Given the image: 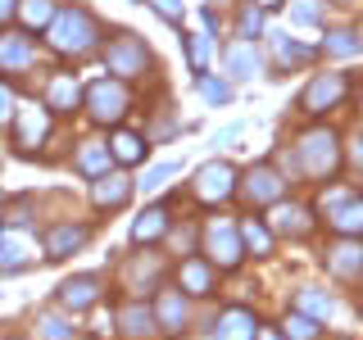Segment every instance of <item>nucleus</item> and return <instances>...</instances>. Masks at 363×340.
I'll list each match as a JSON object with an SVG mask.
<instances>
[{"label":"nucleus","mask_w":363,"mask_h":340,"mask_svg":"<svg viewBox=\"0 0 363 340\" xmlns=\"http://www.w3.org/2000/svg\"><path fill=\"white\" fill-rule=\"evenodd\" d=\"M100 37H105V32H100L96 14L82 9V5H60V9H55V18L45 23V41H50L60 55H73V60L91 55L100 45Z\"/></svg>","instance_id":"nucleus-1"},{"label":"nucleus","mask_w":363,"mask_h":340,"mask_svg":"<svg viewBox=\"0 0 363 340\" xmlns=\"http://www.w3.org/2000/svg\"><path fill=\"white\" fill-rule=\"evenodd\" d=\"M295 154H300V168L309 173L313 181H327L340 168V141L332 128H313L300 136V145H295Z\"/></svg>","instance_id":"nucleus-2"},{"label":"nucleus","mask_w":363,"mask_h":340,"mask_svg":"<svg viewBox=\"0 0 363 340\" xmlns=\"http://www.w3.org/2000/svg\"><path fill=\"white\" fill-rule=\"evenodd\" d=\"M204 254H209V264L227 272V268H236L245 259V245H241V227H232V222H209L204 227Z\"/></svg>","instance_id":"nucleus-3"},{"label":"nucleus","mask_w":363,"mask_h":340,"mask_svg":"<svg viewBox=\"0 0 363 340\" xmlns=\"http://www.w3.org/2000/svg\"><path fill=\"white\" fill-rule=\"evenodd\" d=\"M105 64H109V73L118 77V82H128V77L145 73V64H150V50H145L141 37H132V32H118V37L109 41V50H105Z\"/></svg>","instance_id":"nucleus-4"},{"label":"nucleus","mask_w":363,"mask_h":340,"mask_svg":"<svg viewBox=\"0 0 363 340\" xmlns=\"http://www.w3.org/2000/svg\"><path fill=\"white\" fill-rule=\"evenodd\" d=\"M350 96V73H318L300 91V113H327Z\"/></svg>","instance_id":"nucleus-5"},{"label":"nucleus","mask_w":363,"mask_h":340,"mask_svg":"<svg viewBox=\"0 0 363 340\" xmlns=\"http://www.w3.org/2000/svg\"><path fill=\"white\" fill-rule=\"evenodd\" d=\"M132 96H128V82H118V77H105V82H96L86 91V109L96 123H118L123 113H128Z\"/></svg>","instance_id":"nucleus-6"},{"label":"nucleus","mask_w":363,"mask_h":340,"mask_svg":"<svg viewBox=\"0 0 363 340\" xmlns=\"http://www.w3.org/2000/svg\"><path fill=\"white\" fill-rule=\"evenodd\" d=\"M191 191H196V200L204 204H223L236 196V168L227 164V159H213V164H204L196 181H191Z\"/></svg>","instance_id":"nucleus-7"},{"label":"nucleus","mask_w":363,"mask_h":340,"mask_svg":"<svg viewBox=\"0 0 363 340\" xmlns=\"http://www.w3.org/2000/svg\"><path fill=\"white\" fill-rule=\"evenodd\" d=\"M323 213H327V227L340 232V236L363 232V200L354 191H332V196H323Z\"/></svg>","instance_id":"nucleus-8"},{"label":"nucleus","mask_w":363,"mask_h":340,"mask_svg":"<svg viewBox=\"0 0 363 340\" xmlns=\"http://www.w3.org/2000/svg\"><path fill=\"white\" fill-rule=\"evenodd\" d=\"M241 191H245L250 204H277L281 191H286V181H281V173L272 164H255L245 173V181H241Z\"/></svg>","instance_id":"nucleus-9"},{"label":"nucleus","mask_w":363,"mask_h":340,"mask_svg":"<svg viewBox=\"0 0 363 340\" xmlns=\"http://www.w3.org/2000/svg\"><path fill=\"white\" fill-rule=\"evenodd\" d=\"M45 136H50V109H45V105L18 109V128H14V145H18V150H37Z\"/></svg>","instance_id":"nucleus-10"},{"label":"nucleus","mask_w":363,"mask_h":340,"mask_svg":"<svg viewBox=\"0 0 363 340\" xmlns=\"http://www.w3.org/2000/svg\"><path fill=\"white\" fill-rule=\"evenodd\" d=\"M309 209L304 204H286V200H277L272 204V213H268V232H277V236H309Z\"/></svg>","instance_id":"nucleus-11"},{"label":"nucleus","mask_w":363,"mask_h":340,"mask_svg":"<svg viewBox=\"0 0 363 340\" xmlns=\"http://www.w3.org/2000/svg\"><path fill=\"white\" fill-rule=\"evenodd\" d=\"M91 241V227L82 222H60V227H50L45 232V259H68L73 249H82Z\"/></svg>","instance_id":"nucleus-12"},{"label":"nucleus","mask_w":363,"mask_h":340,"mask_svg":"<svg viewBox=\"0 0 363 340\" xmlns=\"http://www.w3.org/2000/svg\"><path fill=\"white\" fill-rule=\"evenodd\" d=\"M100 300V277L96 272H82V277H68L64 286H60V304L68 313H82V309H91V304Z\"/></svg>","instance_id":"nucleus-13"},{"label":"nucleus","mask_w":363,"mask_h":340,"mask_svg":"<svg viewBox=\"0 0 363 340\" xmlns=\"http://www.w3.org/2000/svg\"><path fill=\"white\" fill-rule=\"evenodd\" d=\"M91 200H96V209H123L132 200V181L123 173H100L91 181Z\"/></svg>","instance_id":"nucleus-14"},{"label":"nucleus","mask_w":363,"mask_h":340,"mask_svg":"<svg viewBox=\"0 0 363 340\" xmlns=\"http://www.w3.org/2000/svg\"><path fill=\"white\" fill-rule=\"evenodd\" d=\"M213 281H218V272H213L209 259H182V268H177V286L186 290V295H209V290H213Z\"/></svg>","instance_id":"nucleus-15"},{"label":"nucleus","mask_w":363,"mask_h":340,"mask_svg":"<svg viewBox=\"0 0 363 340\" xmlns=\"http://www.w3.org/2000/svg\"><path fill=\"white\" fill-rule=\"evenodd\" d=\"M155 327H159V332H168V336H177L182 327H186V295H182V290H164V295H159Z\"/></svg>","instance_id":"nucleus-16"},{"label":"nucleus","mask_w":363,"mask_h":340,"mask_svg":"<svg viewBox=\"0 0 363 340\" xmlns=\"http://www.w3.org/2000/svg\"><path fill=\"white\" fill-rule=\"evenodd\" d=\"M77 105H82V91H77L73 73H55L50 86H45V109L50 113H73Z\"/></svg>","instance_id":"nucleus-17"},{"label":"nucleus","mask_w":363,"mask_h":340,"mask_svg":"<svg viewBox=\"0 0 363 340\" xmlns=\"http://www.w3.org/2000/svg\"><path fill=\"white\" fill-rule=\"evenodd\" d=\"M213 336H218V340H255L259 322H255L250 309H227L218 322H213Z\"/></svg>","instance_id":"nucleus-18"},{"label":"nucleus","mask_w":363,"mask_h":340,"mask_svg":"<svg viewBox=\"0 0 363 340\" xmlns=\"http://www.w3.org/2000/svg\"><path fill=\"white\" fill-rule=\"evenodd\" d=\"M327 268L336 272L340 281H354L359 277V268H363V249L354 245V236H340V245L327 254Z\"/></svg>","instance_id":"nucleus-19"},{"label":"nucleus","mask_w":363,"mask_h":340,"mask_svg":"<svg viewBox=\"0 0 363 340\" xmlns=\"http://www.w3.org/2000/svg\"><path fill=\"white\" fill-rule=\"evenodd\" d=\"M145 150H150V141L136 136V132H113V141H109V159H113V164H141Z\"/></svg>","instance_id":"nucleus-20"},{"label":"nucleus","mask_w":363,"mask_h":340,"mask_svg":"<svg viewBox=\"0 0 363 340\" xmlns=\"http://www.w3.org/2000/svg\"><path fill=\"white\" fill-rule=\"evenodd\" d=\"M164 232H168V209H164V204L145 209L141 218L132 222V241H136V245H145V241H159Z\"/></svg>","instance_id":"nucleus-21"},{"label":"nucleus","mask_w":363,"mask_h":340,"mask_svg":"<svg viewBox=\"0 0 363 340\" xmlns=\"http://www.w3.org/2000/svg\"><path fill=\"white\" fill-rule=\"evenodd\" d=\"M227 68H232V77H255L259 73V50H255V41H232L227 45Z\"/></svg>","instance_id":"nucleus-22"},{"label":"nucleus","mask_w":363,"mask_h":340,"mask_svg":"<svg viewBox=\"0 0 363 340\" xmlns=\"http://www.w3.org/2000/svg\"><path fill=\"white\" fill-rule=\"evenodd\" d=\"M159 277H164V264L150 254H136L132 264H128V290H145V286H159Z\"/></svg>","instance_id":"nucleus-23"},{"label":"nucleus","mask_w":363,"mask_h":340,"mask_svg":"<svg viewBox=\"0 0 363 340\" xmlns=\"http://www.w3.org/2000/svg\"><path fill=\"white\" fill-rule=\"evenodd\" d=\"M77 168H82L86 177H100V173H109V145L105 141H82V150H77V159H73Z\"/></svg>","instance_id":"nucleus-24"},{"label":"nucleus","mask_w":363,"mask_h":340,"mask_svg":"<svg viewBox=\"0 0 363 340\" xmlns=\"http://www.w3.org/2000/svg\"><path fill=\"white\" fill-rule=\"evenodd\" d=\"M32 64V37H0V68H28Z\"/></svg>","instance_id":"nucleus-25"},{"label":"nucleus","mask_w":363,"mask_h":340,"mask_svg":"<svg viewBox=\"0 0 363 340\" xmlns=\"http://www.w3.org/2000/svg\"><path fill=\"white\" fill-rule=\"evenodd\" d=\"M118 322H123V332H128V336L141 340V336L155 332V309H145V304H128V309L118 313Z\"/></svg>","instance_id":"nucleus-26"},{"label":"nucleus","mask_w":363,"mask_h":340,"mask_svg":"<svg viewBox=\"0 0 363 340\" xmlns=\"http://www.w3.org/2000/svg\"><path fill=\"white\" fill-rule=\"evenodd\" d=\"M323 45H327V55H340V60H354V55L363 50V41H359L354 28H332Z\"/></svg>","instance_id":"nucleus-27"},{"label":"nucleus","mask_w":363,"mask_h":340,"mask_svg":"<svg viewBox=\"0 0 363 340\" xmlns=\"http://www.w3.org/2000/svg\"><path fill=\"white\" fill-rule=\"evenodd\" d=\"M55 9H60L55 0H18L14 14L23 18V28H45V23L55 18Z\"/></svg>","instance_id":"nucleus-28"},{"label":"nucleus","mask_w":363,"mask_h":340,"mask_svg":"<svg viewBox=\"0 0 363 340\" xmlns=\"http://www.w3.org/2000/svg\"><path fill=\"white\" fill-rule=\"evenodd\" d=\"M28 264H32L28 245H18V241H9V236H0V272H18V268H28Z\"/></svg>","instance_id":"nucleus-29"},{"label":"nucleus","mask_w":363,"mask_h":340,"mask_svg":"<svg viewBox=\"0 0 363 340\" xmlns=\"http://www.w3.org/2000/svg\"><path fill=\"white\" fill-rule=\"evenodd\" d=\"M318 332H323V327H318V317H309V313H291L286 327H281L286 340H318Z\"/></svg>","instance_id":"nucleus-30"},{"label":"nucleus","mask_w":363,"mask_h":340,"mask_svg":"<svg viewBox=\"0 0 363 340\" xmlns=\"http://www.w3.org/2000/svg\"><path fill=\"white\" fill-rule=\"evenodd\" d=\"M295 304H300V313H309V317H332V295H323L313 286L295 295Z\"/></svg>","instance_id":"nucleus-31"},{"label":"nucleus","mask_w":363,"mask_h":340,"mask_svg":"<svg viewBox=\"0 0 363 340\" xmlns=\"http://www.w3.org/2000/svg\"><path fill=\"white\" fill-rule=\"evenodd\" d=\"M241 245L255 249V254H268V249H272V232H268L264 222H245L241 227Z\"/></svg>","instance_id":"nucleus-32"},{"label":"nucleus","mask_w":363,"mask_h":340,"mask_svg":"<svg viewBox=\"0 0 363 340\" xmlns=\"http://www.w3.org/2000/svg\"><path fill=\"white\" fill-rule=\"evenodd\" d=\"M236 28H241V41L264 37V9H259V5H241V18H236Z\"/></svg>","instance_id":"nucleus-33"},{"label":"nucleus","mask_w":363,"mask_h":340,"mask_svg":"<svg viewBox=\"0 0 363 340\" xmlns=\"http://www.w3.org/2000/svg\"><path fill=\"white\" fill-rule=\"evenodd\" d=\"M37 327H41V336H45V340H73V322H64L60 313H41V317H37Z\"/></svg>","instance_id":"nucleus-34"},{"label":"nucleus","mask_w":363,"mask_h":340,"mask_svg":"<svg viewBox=\"0 0 363 340\" xmlns=\"http://www.w3.org/2000/svg\"><path fill=\"white\" fill-rule=\"evenodd\" d=\"M272 45H277V60H281V64H304V60L313 55L309 45H300V41H286V37H277Z\"/></svg>","instance_id":"nucleus-35"},{"label":"nucleus","mask_w":363,"mask_h":340,"mask_svg":"<svg viewBox=\"0 0 363 340\" xmlns=\"http://www.w3.org/2000/svg\"><path fill=\"white\" fill-rule=\"evenodd\" d=\"M186 60H191V68H204V60H209V37H200V32H191L186 37Z\"/></svg>","instance_id":"nucleus-36"},{"label":"nucleus","mask_w":363,"mask_h":340,"mask_svg":"<svg viewBox=\"0 0 363 340\" xmlns=\"http://www.w3.org/2000/svg\"><path fill=\"white\" fill-rule=\"evenodd\" d=\"M200 91H204V100H213V105L232 100V86H227V82H213V77H200Z\"/></svg>","instance_id":"nucleus-37"},{"label":"nucleus","mask_w":363,"mask_h":340,"mask_svg":"<svg viewBox=\"0 0 363 340\" xmlns=\"http://www.w3.org/2000/svg\"><path fill=\"white\" fill-rule=\"evenodd\" d=\"M173 173H177V164H159V168H150V173H145V186H164Z\"/></svg>","instance_id":"nucleus-38"},{"label":"nucleus","mask_w":363,"mask_h":340,"mask_svg":"<svg viewBox=\"0 0 363 340\" xmlns=\"http://www.w3.org/2000/svg\"><path fill=\"white\" fill-rule=\"evenodd\" d=\"M150 5H155L168 23H182V0H150Z\"/></svg>","instance_id":"nucleus-39"},{"label":"nucleus","mask_w":363,"mask_h":340,"mask_svg":"<svg viewBox=\"0 0 363 340\" xmlns=\"http://www.w3.org/2000/svg\"><path fill=\"white\" fill-rule=\"evenodd\" d=\"M291 14H295V23H318V5H313V0H300Z\"/></svg>","instance_id":"nucleus-40"},{"label":"nucleus","mask_w":363,"mask_h":340,"mask_svg":"<svg viewBox=\"0 0 363 340\" xmlns=\"http://www.w3.org/2000/svg\"><path fill=\"white\" fill-rule=\"evenodd\" d=\"M14 113V91H9V82H0V123Z\"/></svg>","instance_id":"nucleus-41"},{"label":"nucleus","mask_w":363,"mask_h":340,"mask_svg":"<svg viewBox=\"0 0 363 340\" xmlns=\"http://www.w3.org/2000/svg\"><path fill=\"white\" fill-rule=\"evenodd\" d=\"M14 9H18V0H0V23L14 18Z\"/></svg>","instance_id":"nucleus-42"},{"label":"nucleus","mask_w":363,"mask_h":340,"mask_svg":"<svg viewBox=\"0 0 363 340\" xmlns=\"http://www.w3.org/2000/svg\"><path fill=\"white\" fill-rule=\"evenodd\" d=\"M255 340H281V336L277 332H264V336H255Z\"/></svg>","instance_id":"nucleus-43"},{"label":"nucleus","mask_w":363,"mask_h":340,"mask_svg":"<svg viewBox=\"0 0 363 340\" xmlns=\"http://www.w3.org/2000/svg\"><path fill=\"white\" fill-rule=\"evenodd\" d=\"M336 340H354V336H336Z\"/></svg>","instance_id":"nucleus-44"},{"label":"nucleus","mask_w":363,"mask_h":340,"mask_svg":"<svg viewBox=\"0 0 363 340\" xmlns=\"http://www.w3.org/2000/svg\"><path fill=\"white\" fill-rule=\"evenodd\" d=\"M340 5H350V0H340Z\"/></svg>","instance_id":"nucleus-45"}]
</instances>
